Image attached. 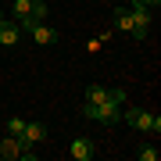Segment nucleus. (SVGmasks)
Listing matches in <instances>:
<instances>
[{"mask_svg":"<svg viewBox=\"0 0 161 161\" xmlns=\"http://www.w3.org/2000/svg\"><path fill=\"white\" fill-rule=\"evenodd\" d=\"M122 122H129L140 132H154V136L161 132V118L150 115V111H140V108H122Z\"/></svg>","mask_w":161,"mask_h":161,"instance_id":"1","label":"nucleus"},{"mask_svg":"<svg viewBox=\"0 0 161 161\" xmlns=\"http://www.w3.org/2000/svg\"><path fill=\"white\" fill-rule=\"evenodd\" d=\"M82 115H86L90 122H104V125H115V122H122V108L111 100L104 104H82Z\"/></svg>","mask_w":161,"mask_h":161,"instance_id":"2","label":"nucleus"},{"mask_svg":"<svg viewBox=\"0 0 161 161\" xmlns=\"http://www.w3.org/2000/svg\"><path fill=\"white\" fill-rule=\"evenodd\" d=\"M129 11H132V22H136L132 40H147V32H150V7L140 4V0H129Z\"/></svg>","mask_w":161,"mask_h":161,"instance_id":"3","label":"nucleus"},{"mask_svg":"<svg viewBox=\"0 0 161 161\" xmlns=\"http://www.w3.org/2000/svg\"><path fill=\"white\" fill-rule=\"evenodd\" d=\"M29 32H32L36 47H54V43L61 40V32L54 29V25H47V22H32V25H29Z\"/></svg>","mask_w":161,"mask_h":161,"instance_id":"4","label":"nucleus"},{"mask_svg":"<svg viewBox=\"0 0 161 161\" xmlns=\"http://www.w3.org/2000/svg\"><path fill=\"white\" fill-rule=\"evenodd\" d=\"M68 154H72V161H90L93 154H97V143H93L90 136H75L68 143Z\"/></svg>","mask_w":161,"mask_h":161,"instance_id":"5","label":"nucleus"},{"mask_svg":"<svg viewBox=\"0 0 161 161\" xmlns=\"http://www.w3.org/2000/svg\"><path fill=\"white\" fill-rule=\"evenodd\" d=\"M18 140H22L25 147H40L43 140H47V125H43V122H25V129H22Z\"/></svg>","mask_w":161,"mask_h":161,"instance_id":"6","label":"nucleus"},{"mask_svg":"<svg viewBox=\"0 0 161 161\" xmlns=\"http://www.w3.org/2000/svg\"><path fill=\"white\" fill-rule=\"evenodd\" d=\"M18 40H22V25H18V22H11V18H7V22L0 25V47H14Z\"/></svg>","mask_w":161,"mask_h":161,"instance_id":"7","label":"nucleus"},{"mask_svg":"<svg viewBox=\"0 0 161 161\" xmlns=\"http://www.w3.org/2000/svg\"><path fill=\"white\" fill-rule=\"evenodd\" d=\"M22 140H18V136H4V140H0V158H4V161H14L18 154H22Z\"/></svg>","mask_w":161,"mask_h":161,"instance_id":"8","label":"nucleus"},{"mask_svg":"<svg viewBox=\"0 0 161 161\" xmlns=\"http://www.w3.org/2000/svg\"><path fill=\"white\" fill-rule=\"evenodd\" d=\"M115 29H118V32H125V36H132L136 22H132V11H129V7H118V11H115Z\"/></svg>","mask_w":161,"mask_h":161,"instance_id":"9","label":"nucleus"},{"mask_svg":"<svg viewBox=\"0 0 161 161\" xmlns=\"http://www.w3.org/2000/svg\"><path fill=\"white\" fill-rule=\"evenodd\" d=\"M108 100V86H90L86 90V104H104Z\"/></svg>","mask_w":161,"mask_h":161,"instance_id":"10","label":"nucleus"},{"mask_svg":"<svg viewBox=\"0 0 161 161\" xmlns=\"http://www.w3.org/2000/svg\"><path fill=\"white\" fill-rule=\"evenodd\" d=\"M136 158H140V161H158V147H154V143H140V147H136Z\"/></svg>","mask_w":161,"mask_h":161,"instance_id":"11","label":"nucleus"},{"mask_svg":"<svg viewBox=\"0 0 161 161\" xmlns=\"http://www.w3.org/2000/svg\"><path fill=\"white\" fill-rule=\"evenodd\" d=\"M22 129H25V118H11L7 122V136H22Z\"/></svg>","mask_w":161,"mask_h":161,"instance_id":"12","label":"nucleus"},{"mask_svg":"<svg viewBox=\"0 0 161 161\" xmlns=\"http://www.w3.org/2000/svg\"><path fill=\"white\" fill-rule=\"evenodd\" d=\"M108 100L118 104V108H125V90H108Z\"/></svg>","mask_w":161,"mask_h":161,"instance_id":"13","label":"nucleus"},{"mask_svg":"<svg viewBox=\"0 0 161 161\" xmlns=\"http://www.w3.org/2000/svg\"><path fill=\"white\" fill-rule=\"evenodd\" d=\"M140 4H147V7H158V4H161V0H140Z\"/></svg>","mask_w":161,"mask_h":161,"instance_id":"14","label":"nucleus"},{"mask_svg":"<svg viewBox=\"0 0 161 161\" xmlns=\"http://www.w3.org/2000/svg\"><path fill=\"white\" fill-rule=\"evenodd\" d=\"M4 22H7V14H4V11H0V25H4Z\"/></svg>","mask_w":161,"mask_h":161,"instance_id":"15","label":"nucleus"}]
</instances>
